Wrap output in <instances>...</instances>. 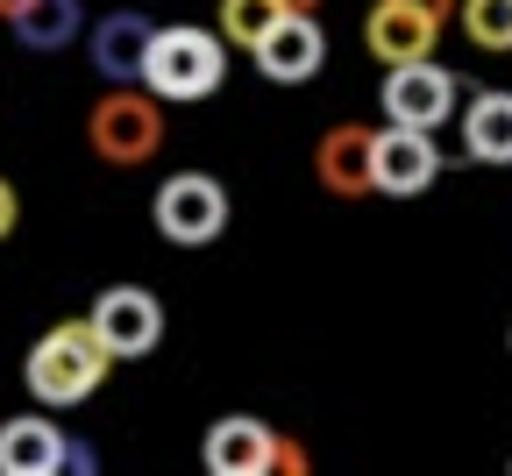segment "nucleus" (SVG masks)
<instances>
[{
	"label": "nucleus",
	"instance_id": "f257e3e1",
	"mask_svg": "<svg viewBox=\"0 0 512 476\" xmlns=\"http://www.w3.org/2000/svg\"><path fill=\"white\" fill-rule=\"evenodd\" d=\"M114 370V349L100 342V327L93 320H57L43 342L29 349L22 363V384L36 405H86Z\"/></svg>",
	"mask_w": 512,
	"mask_h": 476
},
{
	"label": "nucleus",
	"instance_id": "f03ea898",
	"mask_svg": "<svg viewBox=\"0 0 512 476\" xmlns=\"http://www.w3.org/2000/svg\"><path fill=\"white\" fill-rule=\"evenodd\" d=\"M228 79V36L214 29H192V22H171L150 36V57H143V86L164 100V107H192L221 93Z\"/></svg>",
	"mask_w": 512,
	"mask_h": 476
},
{
	"label": "nucleus",
	"instance_id": "7ed1b4c3",
	"mask_svg": "<svg viewBox=\"0 0 512 476\" xmlns=\"http://www.w3.org/2000/svg\"><path fill=\"white\" fill-rule=\"evenodd\" d=\"M86 143L100 164H150L164 150V100L150 86H114L100 93V107L86 114Z\"/></svg>",
	"mask_w": 512,
	"mask_h": 476
},
{
	"label": "nucleus",
	"instance_id": "20e7f679",
	"mask_svg": "<svg viewBox=\"0 0 512 476\" xmlns=\"http://www.w3.org/2000/svg\"><path fill=\"white\" fill-rule=\"evenodd\" d=\"M150 221H157V235L178 242V249H207V242L228 228V192H221V178H207V171H178V178L157 185Z\"/></svg>",
	"mask_w": 512,
	"mask_h": 476
},
{
	"label": "nucleus",
	"instance_id": "39448f33",
	"mask_svg": "<svg viewBox=\"0 0 512 476\" xmlns=\"http://www.w3.org/2000/svg\"><path fill=\"white\" fill-rule=\"evenodd\" d=\"M441 178V150H434V128H377V143H370V185L384 199H420L427 185Z\"/></svg>",
	"mask_w": 512,
	"mask_h": 476
},
{
	"label": "nucleus",
	"instance_id": "423d86ee",
	"mask_svg": "<svg viewBox=\"0 0 512 476\" xmlns=\"http://www.w3.org/2000/svg\"><path fill=\"white\" fill-rule=\"evenodd\" d=\"M86 320L100 327V342L114 349V363H136V356H150V349L164 342V306H157V292H143V285H107Z\"/></svg>",
	"mask_w": 512,
	"mask_h": 476
},
{
	"label": "nucleus",
	"instance_id": "0eeeda50",
	"mask_svg": "<svg viewBox=\"0 0 512 476\" xmlns=\"http://www.w3.org/2000/svg\"><path fill=\"white\" fill-rule=\"evenodd\" d=\"M384 121H406V128H441L456 114V72H441L434 57L420 64H384Z\"/></svg>",
	"mask_w": 512,
	"mask_h": 476
},
{
	"label": "nucleus",
	"instance_id": "6e6552de",
	"mask_svg": "<svg viewBox=\"0 0 512 476\" xmlns=\"http://www.w3.org/2000/svg\"><path fill=\"white\" fill-rule=\"evenodd\" d=\"M249 57H256V72H264L271 86H306L320 64H328V36H320V22H313V15L285 8V15L264 29V43H256Z\"/></svg>",
	"mask_w": 512,
	"mask_h": 476
},
{
	"label": "nucleus",
	"instance_id": "1a4fd4ad",
	"mask_svg": "<svg viewBox=\"0 0 512 476\" xmlns=\"http://www.w3.org/2000/svg\"><path fill=\"white\" fill-rule=\"evenodd\" d=\"M150 36L157 22L136 15V8H121V15H100L93 36H86V57H93V72L107 86H143V57H150Z\"/></svg>",
	"mask_w": 512,
	"mask_h": 476
},
{
	"label": "nucleus",
	"instance_id": "9d476101",
	"mask_svg": "<svg viewBox=\"0 0 512 476\" xmlns=\"http://www.w3.org/2000/svg\"><path fill=\"white\" fill-rule=\"evenodd\" d=\"M278 441H285V434H271L264 420L235 413V420H214V427H207L200 462H207L214 476H271V469H278Z\"/></svg>",
	"mask_w": 512,
	"mask_h": 476
},
{
	"label": "nucleus",
	"instance_id": "9b49d317",
	"mask_svg": "<svg viewBox=\"0 0 512 476\" xmlns=\"http://www.w3.org/2000/svg\"><path fill=\"white\" fill-rule=\"evenodd\" d=\"M363 43H370V57H377V64H420V57H434L441 22H434V15H420L413 0H377L370 22H363Z\"/></svg>",
	"mask_w": 512,
	"mask_h": 476
},
{
	"label": "nucleus",
	"instance_id": "f8f14e48",
	"mask_svg": "<svg viewBox=\"0 0 512 476\" xmlns=\"http://www.w3.org/2000/svg\"><path fill=\"white\" fill-rule=\"evenodd\" d=\"M370 143H377V128H356V121L328 128L313 143V171H320V185H328L335 199H370L377 192L370 185Z\"/></svg>",
	"mask_w": 512,
	"mask_h": 476
},
{
	"label": "nucleus",
	"instance_id": "ddd939ff",
	"mask_svg": "<svg viewBox=\"0 0 512 476\" xmlns=\"http://www.w3.org/2000/svg\"><path fill=\"white\" fill-rule=\"evenodd\" d=\"M64 434L57 420H43V413H22V420H8L0 427V476H57L64 469Z\"/></svg>",
	"mask_w": 512,
	"mask_h": 476
},
{
	"label": "nucleus",
	"instance_id": "4468645a",
	"mask_svg": "<svg viewBox=\"0 0 512 476\" xmlns=\"http://www.w3.org/2000/svg\"><path fill=\"white\" fill-rule=\"evenodd\" d=\"M463 150L477 164H512V93H498V86L470 93V107H463Z\"/></svg>",
	"mask_w": 512,
	"mask_h": 476
},
{
	"label": "nucleus",
	"instance_id": "2eb2a0df",
	"mask_svg": "<svg viewBox=\"0 0 512 476\" xmlns=\"http://www.w3.org/2000/svg\"><path fill=\"white\" fill-rule=\"evenodd\" d=\"M8 29H15L22 50H64V43L86 29V8H79V0H29Z\"/></svg>",
	"mask_w": 512,
	"mask_h": 476
},
{
	"label": "nucleus",
	"instance_id": "dca6fc26",
	"mask_svg": "<svg viewBox=\"0 0 512 476\" xmlns=\"http://www.w3.org/2000/svg\"><path fill=\"white\" fill-rule=\"evenodd\" d=\"M278 15H285V0H221V36L235 50H256Z\"/></svg>",
	"mask_w": 512,
	"mask_h": 476
},
{
	"label": "nucleus",
	"instance_id": "f3484780",
	"mask_svg": "<svg viewBox=\"0 0 512 476\" xmlns=\"http://www.w3.org/2000/svg\"><path fill=\"white\" fill-rule=\"evenodd\" d=\"M463 36L491 57L512 50V0H463Z\"/></svg>",
	"mask_w": 512,
	"mask_h": 476
},
{
	"label": "nucleus",
	"instance_id": "a211bd4d",
	"mask_svg": "<svg viewBox=\"0 0 512 476\" xmlns=\"http://www.w3.org/2000/svg\"><path fill=\"white\" fill-rule=\"evenodd\" d=\"M15 221H22V192H15L8 178H0V242L15 235Z\"/></svg>",
	"mask_w": 512,
	"mask_h": 476
},
{
	"label": "nucleus",
	"instance_id": "6ab92c4d",
	"mask_svg": "<svg viewBox=\"0 0 512 476\" xmlns=\"http://www.w3.org/2000/svg\"><path fill=\"white\" fill-rule=\"evenodd\" d=\"M64 469H79V476H93V469H100V455H93V441H79V434H72V441H64Z\"/></svg>",
	"mask_w": 512,
	"mask_h": 476
},
{
	"label": "nucleus",
	"instance_id": "aec40b11",
	"mask_svg": "<svg viewBox=\"0 0 512 476\" xmlns=\"http://www.w3.org/2000/svg\"><path fill=\"white\" fill-rule=\"evenodd\" d=\"M306 469V448L299 441H278V476H299Z\"/></svg>",
	"mask_w": 512,
	"mask_h": 476
},
{
	"label": "nucleus",
	"instance_id": "412c9836",
	"mask_svg": "<svg viewBox=\"0 0 512 476\" xmlns=\"http://www.w3.org/2000/svg\"><path fill=\"white\" fill-rule=\"evenodd\" d=\"M413 8H420V15H434V22H448V15L463 8V0H413Z\"/></svg>",
	"mask_w": 512,
	"mask_h": 476
},
{
	"label": "nucleus",
	"instance_id": "4be33fe9",
	"mask_svg": "<svg viewBox=\"0 0 512 476\" xmlns=\"http://www.w3.org/2000/svg\"><path fill=\"white\" fill-rule=\"evenodd\" d=\"M22 8H29V0H0V22H15Z\"/></svg>",
	"mask_w": 512,
	"mask_h": 476
},
{
	"label": "nucleus",
	"instance_id": "5701e85b",
	"mask_svg": "<svg viewBox=\"0 0 512 476\" xmlns=\"http://www.w3.org/2000/svg\"><path fill=\"white\" fill-rule=\"evenodd\" d=\"M285 8H299V15H313V8H320V0H285Z\"/></svg>",
	"mask_w": 512,
	"mask_h": 476
}]
</instances>
